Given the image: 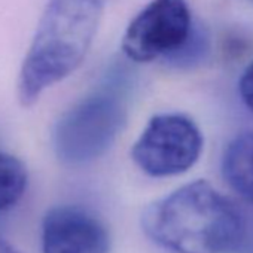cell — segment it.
Segmentation results:
<instances>
[{"label":"cell","instance_id":"1","mask_svg":"<svg viewBox=\"0 0 253 253\" xmlns=\"http://www.w3.org/2000/svg\"><path fill=\"white\" fill-rule=\"evenodd\" d=\"M143 232L173 253H234L246 237L240 209L206 180H195L149 204Z\"/></svg>","mask_w":253,"mask_h":253},{"label":"cell","instance_id":"2","mask_svg":"<svg viewBox=\"0 0 253 253\" xmlns=\"http://www.w3.org/2000/svg\"><path fill=\"white\" fill-rule=\"evenodd\" d=\"M106 0H49L21 64L17 94L33 106L42 92L72 75L97 35Z\"/></svg>","mask_w":253,"mask_h":253},{"label":"cell","instance_id":"3","mask_svg":"<svg viewBox=\"0 0 253 253\" xmlns=\"http://www.w3.org/2000/svg\"><path fill=\"white\" fill-rule=\"evenodd\" d=\"M125 97L113 88H101L67 109L52 131L57 158L70 167L86 166L103 157L126 124Z\"/></svg>","mask_w":253,"mask_h":253},{"label":"cell","instance_id":"4","mask_svg":"<svg viewBox=\"0 0 253 253\" xmlns=\"http://www.w3.org/2000/svg\"><path fill=\"white\" fill-rule=\"evenodd\" d=\"M198 125L183 113L154 116L131 149L134 164L151 177H170L188 171L203 152Z\"/></svg>","mask_w":253,"mask_h":253},{"label":"cell","instance_id":"5","mask_svg":"<svg viewBox=\"0 0 253 253\" xmlns=\"http://www.w3.org/2000/svg\"><path fill=\"white\" fill-rule=\"evenodd\" d=\"M192 26L186 0H152L126 27L122 52L136 63L164 61L182 48Z\"/></svg>","mask_w":253,"mask_h":253},{"label":"cell","instance_id":"6","mask_svg":"<svg viewBox=\"0 0 253 253\" xmlns=\"http://www.w3.org/2000/svg\"><path fill=\"white\" fill-rule=\"evenodd\" d=\"M42 253H110V234L88 209L57 206L42 220Z\"/></svg>","mask_w":253,"mask_h":253},{"label":"cell","instance_id":"7","mask_svg":"<svg viewBox=\"0 0 253 253\" xmlns=\"http://www.w3.org/2000/svg\"><path fill=\"white\" fill-rule=\"evenodd\" d=\"M220 167L231 189L253 206V131H244L228 143Z\"/></svg>","mask_w":253,"mask_h":253},{"label":"cell","instance_id":"8","mask_svg":"<svg viewBox=\"0 0 253 253\" xmlns=\"http://www.w3.org/2000/svg\"><path fill=\"white\" fill-rule=\"evenodd\" d=\"M27 169L17 157L0 152V213L14 209L27 191Z\"/></svg>","mask_w":253,"mask_h":253},{"label":"cell","instance_id":"9","mask_svg":"<svg viewBox=\"0 0 253 253\" xmlns=\"http://www.w3.org/2000/svg\"><path fill=\"white\" fill-rule=\"evenodd\" d=\"M209 52H210L209 32L203 24L194 23L191 35L186 39V42L182 45V48L164 61L177 69H189L201 64L207 58Z\"/></svg>","mask_w":253,"mask_h":253},{"label":"cell","instance_id":"10","mask_svg":"<svg viewBox=\"0 0 253 253\" xmlns=\"http://www.w3.org/2000/svg\"><path fill=\"white\" fill-rule=\"evenodd\" d=\"M238 91L243 103L253 112V61L244 69L238 82Z\"/></svg>","mask_w":253,"mask_h":253},{"label":"cell","instance_id":"11","mask_svg":"<svg viewBox=\"0 0 253 253\" xmlns=\"http://www.w3.org/2000/svg\"><path fill=\"white\" fill-rule=\"evenodd\" d=\"M0 253H20L12 244L6 243L5 240H0Z\"/></svg>","mask_w":253,"mask_h":253},{"label":"cell","instance_id":"12","mask_svg":"<svg viewBox=\"0 0 253 253\" xmlns=\"http://www.w3.org/2000/svg\"><path fill=\"white\" fill-rule=\"evenodd\" d=\"M252 2H253V0H252Z\"/></svg>","mask_w":253,"mask_h":253}]
</instances>
